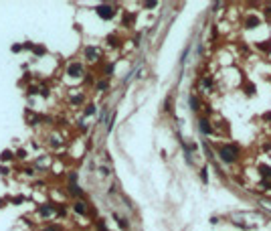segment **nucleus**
<instances>
[{
    "label": "nucleus",
    "instance_id": "f257e3e1",
    "mask_svg": "<svg viewBox=\"0 0 271 231\" xmlns=\"http://www.w3.org/2000/svg\"><path fill=\"white\" fill-rule=\"evenodd\" d=\"M218 154H221V158L225 162H235V158H237V146L235 144H229V146H221L218 148Z\"/></svg>",
    "mask_w": 271,
    "mask_h": 231
},
{
    "label": "nucleus",
    "instance_id": "f03ea898",
    "mask_svg": "<svg viewBox=\"0 0 271 231\" xmlns=\"http://www.w3.org/2000/svg\"><path fill=\"white\" fill-rule=\"evenodd\" d=\"M97 14H99L101 18H111V16L115 14V10L109 4H101V6H97Z\"/></svg>",
    "mask_w": 271,
    "mask_h": 231
},
{
    "label": "nucleus",
    "instance_id": "7ed1b4c3",
    "mask_svg": "<svg viewBox=\"0 0 271 231\" xmlns=\"http://www.w3.org/2000/svg\"><path fill=\"white\" fill-rule=\"evenodd\" d=\"M81 71H83V69H81L79 63H73V65L69 67V73H73V75H81Z\"/></svg>",
    "mask_w": 271,
    "mask_h": 231
},
{
    "label": "nucleus",
    "instance_id": "20e7f679",
    "mask_svg": "<svg viewBox=\"0 0 271 231\" xmlns=\"http://www.w3.org/2000/svg\"><path fill=\"white\" fill-rule=\"evenodd\" d=\"M55 211V207H49V205H43V207L41 209H38V213H41V215H51V213H53Z\"/></svg>",
    "mask_w": 271,
    "mask_h": 231
},
{
    "label": "nucleus",
    "instance_id": "39448f33",
    "mask_svg": "<svg viewBox=\"0 0 271 231\" xmlns=\"http://www.w3.org/2000/svg\"><path fill=\"white\" fill-rule=\"evenodd\" d=\"M75 211L77 213H81V215H85V213H87V207H85V203H75Z\"/></svg>",
    "mask_w": 271,
    "mask_h": 231
},
{
    "label": "nucleus",
    "instance_id": "423d86ee",
    "mask_svg": "<svg viewBox=\"0 0 271 231\" xmlns=\"http://www.w3.org/2000/svg\"><path fill=\"white\" fill-rule=\"evenodd\" d=\"M200 130H203L204 134H210V126H208V122H206V120H200Z\"/></svg>",
    "mask_w": 271,
    "mask_h": 231
},
{
    "label": "nucleus",
    "instance_id": "0eeeda50",
    "mask_svg": "<svg viewBox=\"0 0 271 231\" xmlns=\"http://www.w3.org/2000/svg\"><path fill=\"white\" fill-rule=\"evenodd\" d=\"M257 24H259V20H257V18H249V20H247V27H249V28H255Z\"/></svg>",
    "mask_w": 271,
    "mask_h": 231
},
{
    "label": "nucleus",
    "instance_id": "6e6552de",
    "mask_svg": "<svg viewBox=\"0 0 271 231\" xmlns=\"http://www.w3.org/2000/svg\"><path fill=\"white\" fill-rule=\"evenodd\" d=\"M0 158H2V160H10V158H12V152L4 150V152H2V156H0Z\"/></svg>",
    "mask_w": 271,
    "mask_h": 231
},
{
    "label": "nucleus",
    "instance_id": "1a4fd4ad",
    "mask_svg": "<svg viewBox=\"0 0 271 231\" xmlns=\"http://www.w3.org/2000/svg\"><path fill=\"white\" fill-rule=\"evenodd\" d=\"M190 104H192V108H194V110H198V101H196V97H190Z\"/></svg>",
    "mask_w": 271,
    "mask_h": 231
},
{
    "label": "nucleus",
    "instance_id": "9d476101",
    "mask_svg": "<svg viewBox=\"0 0 271 231\" xmlns=\"http://www.w3.org/2000/svg\"><path fill=\"white\" fill-rule=\"evenodd\" d=\"M85 114H95V108H93V105H87V108H85Z\"/></svg>",
    "mask_w": 271,
    "mask_h": 231
},
{
    "label": "nucleus",
    "instance_id": "9b49d317",
    "mask_svg": "<svg viewBox=\"0 0 271 231\" xmlns=\"http://www.w3.org/2000/svg\"><path fill=\"white\" fill-rule=\"evenodd\" d=\"M261 170H263V174H265V177H271V168H267V166H263Z\"/></svg>",
    "mask_w": 271,
    "mask_h": 231
},
{
    "label": "nucleus",
    "instance_id": "f8f14e48",
    "mask_svg": "<svg viewBox=\"0 0 271 231\" xmlns=\"http://www.w3.org/2000/svg\"><path fill=\"white\" fill-rule=\"evenodd\" d=\"M107 87V83H105V81H101V83H97V89H105Z\"/></svg>",
    "mask_w": 271,
    "mask_h": 231
},
{
    "label": "nucleus",
    "instance_id": "ddd939ff",
    "mask_svg": "<svg viewBox=\"0 0 271 231\" xmlns=\"http://www.w3.org/2000/svg\"><path fill=\"white\" fill-rule=\"evenodd\" d=\"M45 231H57V229H55V227H51V229H45Z\"/></svg>",
    "mask_w": 271,
    "mask_h": 231
}]
</instances>
